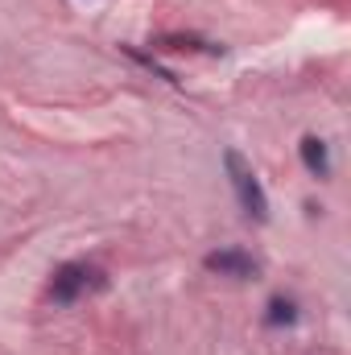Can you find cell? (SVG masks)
<instances>
[{
    "label": "cell",
    "mask_w": 351,
    "mask_h": 355,
    "mask_svg": "<svg viewBox=\"0 0 351 355\" xmlns=\"http://www.w3.org/2000/svg\"><path fill=\"white\" fill-rule=\"evenodd\" d=\"M223 166H228L232 190H236V198H240L244 215H248V219H257V223H264V219H268V198H264V186H261V178H257V170H252L236 149H228V153H223Z\"/></svg>",
    "instance_id": "6da1fadb"
},
{
    "label": "cell",
    "mask_w": 351,
    "mask_h": 355,
    "mask_svg": "<svg viewBox=\"0 0 351 355\" xmlns=\"http://www.w3.org/2000/svg\"><path fill=\"white\" fill-rule=\"evenodd\" d=\"M95 289H103V272L95 265H83V261H71V265H62L54 272V281H50V302H58V306H71V302H79V297H87Z\"/></svg>",
    "instance_id": "7a4b0ae2"
},
{
    "label": "cell",
    "mask_w": 351,
    "mask_h": 355,
    "mask_svg": "<svg viewBox=\"0 0 351 355\" xmlns=\"http://www.w3.org/2000/svg\"><path fill=\"white\" fill-rule=\"evenodd\" d=\"M203 265L211 268V272H219V277H257V261L252 257H244V252H211Z\"/></svg>",
    "instance_id": "3957f363"
},
{
    "label": "cell",
    "mask_w": 351,
    "mask_h": 355,
    "mask_svg": "<svg viewBox=\"0 0 351 355\" xmlns=\"http://www.w3.org/2000/svg\"><path fill=\"white\" fill-rule=\"evenodd\" d=\"M298 149H302V166H306L314 178L331 174V153H327V141H323V137H314V132H310V137H302V145H298Z\"/></svg>",
    "instance_id": "277c9868"
},
{
    "label": "cell",
    "mask_w": 351,
    "mask_h": 355,
    "mask_svg": "<svg viewBox=\"0 0 351 355\" xmlns=\"http://www.w3.org/2000/svg\"><path fill=\"white\" fill-rule=\"evenodd\" d=\"M298 314H293V302H285V297H277L273 306H268V327H281V322H293Z\"/></svg>",
    "instance_id": "5b68a950"
}]
</instances>
